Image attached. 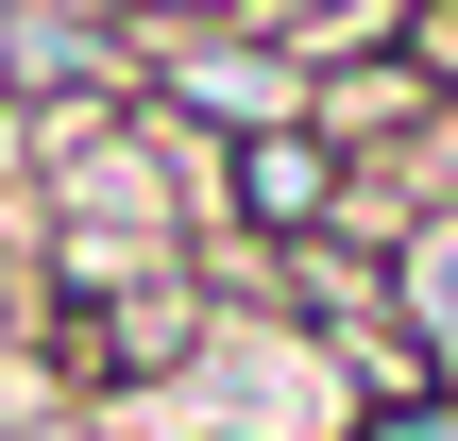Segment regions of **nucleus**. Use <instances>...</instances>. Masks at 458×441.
<instances>
[{"mask_svg": "<svg viewBox=\"0 0 458 441\" xmlns=\"http://www.w3.org/2000/svg\"><path fill=\"white\" fill-rule=\"evenodd\" d=\"M136 102L170 119V136H204V153H238V136H272V119H306V51H272V34H170V51H136Z\"/></svg>", "mask_w": 458, "mask_h": 441, "instance_id": "1", "label": "nucleus"}, {"mask_svg": "<svg viewBox=\"0 0 458 441\" xmlns=\"http://www.w3.org/2000/svg\"><path fill=\"white\" fill-rule=\"evenodd\" d=\"M340 153L306 136V119H272V136H238V153H204V221H238L255 255H306V238H340Z\"/></svg>", "mask_w": 458, "mask_h": 441, "instance_id": "2", "label": "nucleus"}, {"mask_svg": "<svg viewBox=\"0 0 458 441\" xmlns=\"http://www.w3.org/2000/svg\"><path fill=\"white\" fill-rule=\"evenodd\" d=\"M374 272H391V340H408V357L458 391V204L391 221V255H374Z\"/></svg>", "mask_w": 458, "mask_h": 441, "instance_id": "3", "label": "nucleus"}]
</instances>
